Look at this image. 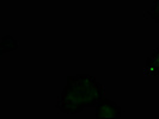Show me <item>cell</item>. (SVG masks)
I'll list each match as a JSON object with an SVG mask.
<instances>
[{
    "instance_id": "5",
    "label": "cell",
    "mask_w": 159,
    "mask_h": 119,
    "mask_svg": "<svg viewBox=\"0 0 159 119\" xmlns=\"http://www.w3.org/2000/svg\"><path fill=\"white\" fill-rule=\"evenodd\" d=\"M146 16L151 18L153 22L159 23V0H152V5L146 12Z\"/></svg>"
},
{
    "instance_id": "1",
    "label": "cell",
    "mask_w": 159,
    "mask_h": 119,
    "mask_svg": "<svg viewBox=\"0 0 159 119\" xmlns=\"http://www.w3.org/2000/svg\"><path fill=\"white\" fill-rule=\"evenodd\" d=\"M103 85L89 74L67 76L66 85L56 100L55 107L66 114H77L85 108L95 107L104 96Z\"/></svg>"
},
{
    "instance_id": "3",
    "label": "cell",
    "mask_w": 159,
    "mask_h": 119,
    "mask_svg": "<svg viewBox=\"0 0 159 119\" xmlns=\"http://www.w3.org/2000/svg\"><path fill=\"white\" fill-rule=\"evenodd\" d=\"M143 74L146 76H159V44L146 60Z\"/></svg>"
},
{
    "instance_id": "2",
    "label": "cell",
    "mask_w": 159,
    "mask_h": 119,
    "mask_svg": "<svg viewBox=\"0 0 159 119\" xmlns=\"http://www.w3.org/2000/svg\"><path fill=\"white\" fill-rule=\"evenodd\" d=\"M122 108L112 100L103 96L95 106L96 118H121Z\"/></svg>"
},
{
    "instance_id": "4",
    "label": "cell",
    "mask_w": 159,
    "mask_h": 119,
    "mask_svg": "<svg viewBox=\"0 0 159 119\" xmlns=\"http://www.w3.org/2000/svg\"><path fill=\"white\" fill-rule=\"evenodd\" d=\"M18 49V42H17L11 35H5L1 37L0 40V55L4 56L7 53L15 51Z\"/></svg>"
}]
</instances>
